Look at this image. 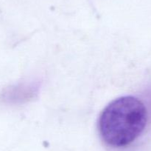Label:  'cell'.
<instances>
[{
	"label": "cell",
	"mask_w": 151,
	"mask_h": 151,
	"mask_svg": "<svg viewBox=\"0 0 151 151\" xmlns=\"http://www.w3.org/2000/svg\"><path fill=\"white\" fill-rule=\"evenodd\" d=\"M144 104L132 96L112 101L100 114L98 128L103 140L114 147H123L137 139L147 124Z\"/></svg>",
	"instance_id": "cell-1"
}]
</instances>
